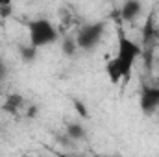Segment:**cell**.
I'll return each mask as SVG.
<instances>
[{
  "label": "cell",
  "mask_w": 159,
  "mask_h": 157,
  "mask_svg": "<svg viewBox=\"0 0 159 157\" xmlns=\"http://www.w3.org/2000/svg\"><path fill=\"white\" fill-rule=\"evenodd\" d=\"M143 13V2L141 0H126L120 7V17L126 22H135Z\"/></svg>",
  "instance_id": "cell-5"
},
{
  "label": "cell",
  "mask_w": 159,
  "mask_h": 157,
  "mask_svg": "<svg viewBox=\"0 0 159 157\" xmlns=\"http://www.w3.org/2000/svg\"><path fill=\"white\" fill-rule=\"evenodd\" d=\"M67 135L72 139V141H83L85 139V128L78 124V122H72L67 126Z\"/></svg>",
  "instance_id": "cell-6"
},
{
  "label": "cell",
  "mask_w": 159,
  "mask_h": 157,
  "mask_svg": "<svg viewBox=\"0 0 159 157\" xmlns=\"http://www.w3.org/2000/svg\"><path fill=\"white\" fill-rule=\"evenodd\" d=\"M13 4V0H0V7H9Z\"/></svg>",
  "instance_id": "cell-10"
},
{
  "label": "cell",
  "mask_w": 159,
  "mask_h": 157,
  "mask_svg": "<svg viewBox=\"0 0 159 157\" xmlns=\"http://www.w3.org/2000/svg\"><path fill=\"white\" fill-rule=\"evenodd\" d=\"M20 56H22V59H24V61H34V59L37 57V48H35V46H32V44L28 43L26 46H22Z\"/></svg>",
  "instance_id": "cell-9"
},
{
  "label": "cell",
  "mask_w": 159,
  "mask_h": 157,
  "mask_svg": "<svg viewBox=\"0 0 159 157\" xmlns=\"http://www.w3.org/2000/svg\"><path fill=\"white\" fill-rule=\"evenodd\" d=\"M57 39H59V32L56 24L50 22L48 19H35L28 24V43L37 50L48 44H54Z\"/></svg>",
  "instance_id": "cell-2"
},
{
  "label": "cell",
  "mask_w": 159,
  "mask_h": 157,
  "mask_svg": "<svg viewBox=\"0 0 159 157\" xmlns=\"http://www.w3.org/2000/svg\"><path fill=\"white\" fill-rule=\"evenodd\" d=\"M141 54H143V48L137 41L120 34L119 39H117L115 56L106 63V74H107L109 81L117 85L122 79L129 78L137 59L141 57Z\"/></svg>",
  "instance_id": "cell-1"
},
{
  "label": "cell",
  "mask_w": 159,
  "mask_h": 157,
  "mask_svg": "<svg viewBox=\"0 0 159 157\" xmlns=\"http://www.w3.org/2000/svg\"><path fill=\"white\" fill-rule=\"evenodd\" d=\"M61 48H63V54H65V56H74V54L80 50L78 43H76V37H65Z\"/></svg>",
  "instance_id": "cell-7"
},
{
  "label": "cell",
  "mask_w": 159,
  "mask_h": 157,
  "mask_svg": "<svg viewBox=\"0 0 159 157\" xmlns=\"http://www.w3.org/2000/svg\"><path fill=\"white\" fill-rule=\"evenodd\" d=\"M22 107V98L20 96H9L4 104V109H7L9 113H19Z\"/></svg>",
  "instance_id": "cell-8"
},
{
  "label": "cell",
  "mask_w": 159,
  "mask_h": 157,
  "mask_svg": "<svg viewBox=\"0 0 159 157\" xmlns=\"http://www.w3.org/2000/svg\"><path fill=\"white\" fill-rule=\"evenodd\" d=\"M2 72H4V59L0 57V76H2Z\"/></svg>",
  "instance_id": "cell-11"
},
{
  "label": "cell",
  "mask_w": 159,
  "mask_h": 157,
  "mask_svg": "<svg viewBox=\"0 0 159 157\" xmlns=\"http://www.w3.org/2000/svg\"><path fill=\"white\" fill-rule=\"evenodd\" d=\"M141 107L146 113H152L159 109V87L157 85H150L144 87L141 92Z\"/></svg>",
  "instance_id": "cell-4"
},
{
  "label": "cell",
  "mask_w": 159,
  "mask_h": 157,
  "mask_svg": "<svg viewBox=\"0 0 159 157\" xmlns=\"http://www.w3.org/2000/svg\"><path fill=\"white\" fill-rule=\"evenodd\" d=\"M104 34H106V26L104 22H87L83 26L78 28V34H76V43H78L80 50H93L96 48L102 39H104Z\"/></svg>",
  "instance_id": "cell-3"
},
{
  "label": "cell",
  "mask_w": 159,
  "mask_h": 157,
  "mask_svg": "<svg viewBox=\"0 0 159 157\" xmlns=\"http://www.w3.org/2000/svg\"><path fill=\"white\" fill-rule=\"evenodd\" d=\"M156 85L159 87V70H157V76H156Z\"/></svg>",
  "instance_id": "cell-12"
}]
</instances>
